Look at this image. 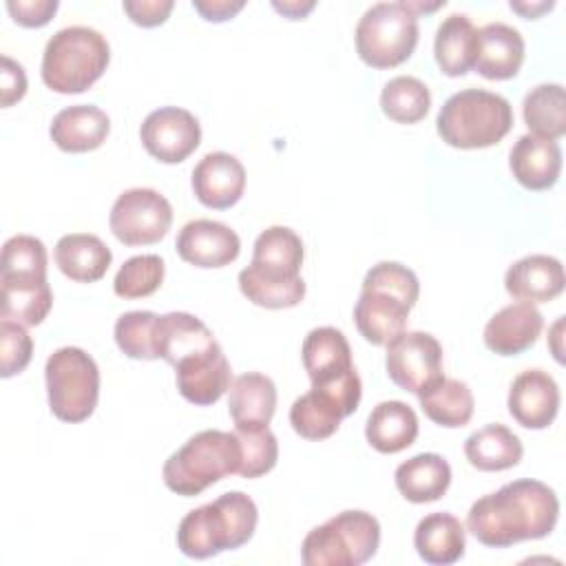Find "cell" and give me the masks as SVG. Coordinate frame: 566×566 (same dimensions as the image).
Masks as SVG:
<instances>
[{"mask_svg": "<svg viewBox=\"0 0 566 566\" xmlns=\"http://www.w3.org/2000/svg\"><path fill=\"white\" fill-rule=\"evenodd\" d=\"M51 413L64 422L86 420L99 398L97 363L80 347L55 349L44 365Z\"/></svg>", "mask_w": 566, "mask_h": 566, "instance_id": "cell-10", "label": "cell"}, {"mask_svg": "<svg viewBox=\"0 0 566 566\" xmlns=\"http://www.w3.org/2000/svg\"><path fill=\"white\" fill-rule=\"evenodd\" d=\"M228 411L234 427L270 424L276 411V387L272 378L259 371L237 376L230 385Z\"/></svg>", "mask_w": 566, "mask_h": 566, "instance_id": "cell-30", "label": "cell"}, {"mask_svg": "<svg viewBox=\"0 0 566 566\" xmlns=\"http://www.w3.org/2000/svg\"><path fill=\"white\" fill-rule=\"evenodd\" d=\"M387 376L405 391L420 394L442 374V345L429 332H402L387 343Z\"/></svg>", "mask_w": 566, "mask_h": 566, "instance_id": "cell-13", "label": "cell"}, {"mask_svg": "<svg viewBox=\"0 0 566 566\" xmlns=\"http://www.w3.org/2000/svg\"><path fill=\"white\" fill-rule=\"evenodd\" d=\"M396 489L413 504L440 500L451 484V467L438 453H418L398 464Z\"/></svg>", "mask_w": 566, "mask_h": 566, "instance_id": "cell-29", "label": "cell"}, {"mask_svg": "<svg viewBox=\"0 0 566 566\" xmlns=\"http://www.w3.org/2000/svg\"><path fill=\"white\" fill-rule=\"evenodd\" d=\"M420 283L413 270L398 261L371 265L363 279L360 296L354 305V323L371 345H387L405 332L409 310L416 305Z\"/></svg>", "mask_w": 566, "mask_h": 566, "instance_id": "cell-3", "label": "cell"}, {"mask_svg": "<svg viewBox=\"0 0 566 566\" xmlns=\"http://www.w3.org/2000/svg\"><path fill=\"white\" fill-rule=\"evenodd\" d=\"M234 436L241 449L239 475L259 478L274 469L279 460V442L268 424L254 427H234Z\"/></svg>", "mask_w": 566, "mask_h": 566, "instance_id": "cell-38", "label": "cell"}, {"mask_svg": "<svg viewBox=\"0 0 566 566\" xmlns=\"http://www.w3.org/2000/svg\"><path fill=\"white\" fill-rule=\"evenodd\" d=\"M139 139L150 157L164 164H179L190 157L201 142L199 119L179 106H161L146 115Z\"/></svg>", "mask_w": 566, "mask_h": 566, "instance_id": "cell-14", "label": "cell"}, {"mask_svg": "<svg viewBox=\"0 0 566 566\" xmlns=\"http://www.w3.org/2000/svg\"><path fill=\"white\" fill-rule=\"evenodd\" d=\"M509 413L526 429H546L559 411V387L544 369L517 374L509 389Z\"/></svg>", "mask_w": 566, "mask_h": 566, "instance_id": "cell-17", "label": "cell"}, {"mask_svg": "<svg viewBox=\"0 0 566 566\" xmlns=\"http://www.w3.org/2000/svg\"><path fill=\"white\" fill-rule=\"evenodd\" d=\"M108 130L111 119L99 106L75 104L53 117L49 135L64 153H88L106 142Z\"/></svg>", "mask_w": 566, "mask_h": 566, "instance_id": "cell-23", "label": "cell"}, {"mask_svg": "<svg viewBox=\"0 0 566 566\" xmlns=\"http://www.w3.org/2000/svg\"><path fill=\"white\" fill-rule=\"evenodd\" d=\"M124 11L139 27H157L168 20L172 0H126Z\"/></svg>", "mask_w": 566, "mask_h": 566, "instance_id": "cell-44", "label": "cell"}, {"mask_svg": "<svg viewBox=\"0 0 566 566\" xmlns=\"http://www.w3.org/2000/svg\"><path fill=\"white\" fill-rule=\"evenodd\" d=\"M478 49V29L464 13L447 15L433 40V55L440 71L449 77H462L473 69Z\"/></svg>", "mask_w": 566, "mask_h": 566, "instance_id": "cell-31", "label": "cell"}, {"mask_svg": "<svg viewBox=\"0 0 566 566\" xmlns=\"http://www.w3.org/2000/svg\"><path fill=\"white\" fill-rule=\"evenodd\" d=\"M409 7V11H413L416 15L422 13V11H436L440 7H444V0H438V2H431V4H424V2H405Z\"/></svg>", "mask_w": 566, "mask_h": 566, "instance_id": "cell-48", "label": "cell"}, {"mask_svg": "<svg viewBox=\"0 0 566 566\" xmlns=\"http://www.w3.org/2000/svg\"><path fill=\"white\" fill-rule=\"evenodd\" d=\"M33 354V340L24 325L2 318L0 321V376L11 378L27 369Z\"/></svg>", "mask_w": 566, "mask_h": 566, "instance_id": "cell-41", "label": "cell"}, {"mask_svg": "<svg viewBox=\"0 0 566 566\" xmlns=\"http://www.w3.org/2000/svg\"><path fill=\"white\" fill-rule=\"evenodd\" d=\"M544 329V316L533 303H511L484 327V345L500 356H517L533 347Z\"/></svg>", "mask_w": 566, "mask_h": 566, "instance_id": "cell-19", "label": "cell"}, {"mask_svg": "<svg viewBox=\"0 0 566 566\" xmlns=\"http://www.w3.org/2000/svg\"><path fill=\"white\" fill-rule=\"evenodd\" d=\"M272 7L279 13H283L285 18H290V20H301V18H305L314 9V2L312 0H307V2H301V0H283V2H279V0H274Z\"/></svg>", "mask_w": 566, "mask_h": 566, "instance_id": "cell-46", "label": "cell"}, {"mask_svg": "<svg viewBox=\"0 0 566 566\" xmlns=\"http://www.w3.org/2000/svg\"><path fill=\"white\" fill-rule=\"evenodd\" d=\"M382 113L398 124H416L431 108V93L424 82L413 75L391 77L380 93Z\"/></svg>", "mask_w": 566, "mask_h": 566, "instance_id": "cell-36", "label": "cell"}, {"mask_svg": "<svg viewBox=\"0 0 566 566\" xmlns=\"http://www.w3.org/2000/svg\"><path fill=\"white\" fill-rule=\"evenodd\" d=\"M524 62L522 33L504 22H489L478 29L473 69L486 80H511Z\"/></svg>", "mask_w": 566, "mask_h": 566, "instance_id": "cell-21", "label": "cell"}, {"mask_svg": "<svg viewBox=\"0 0 566 566\" xmlns=\"http://www.w3.org/2000/svg\"><path fill=\"white\" fill-rule=\"evenodd\" d=\"M113 261L108 245L88 232L64 234L55 243V263L64 276L77 283L99 281Z\"/></svg>", "mask_w": 566, "mask_h": 566, "instance_id": "cell-27", "label": "cell"}, {"mask_svg": "<svg viewBox=\"0 0 566 566\" xmlns=\"http://www.w3.org/2000/svg\"><path fill=\"white\" fill-rule=\"evenodd\" d=\"M164 261L157 254H137L122 263L113 290L119 298H144L159 290L164 281Z\"/></svg>", "mask_w": 566, "mask_h": 566, "instance_id": "cell-39", "label": "cell"}, {"mask_svg": "<svg viewBox=\"0 0 566 566\" xmlns=\"http://www.w3.org/2000/svg\"><path fill=\"white\" fill-rule=\"evenodd\" d=\"M378 544L380 524L371 513L343 511L305 535L301 559L305 566H360L376 555Z\"/></svg>", "mask_w": 566, "mask_h": 566, "instance_id": "cell-8", "label": "cell"}, {"mask_svg": "<svg viewBox=\"0 0 566 566\" xmlns=\"http://www.w3.org/2000/svg\"><path fill=\"white\" fill-rule=\"evenodd\" d=\"M413 546L420 559L431 566L455 564L458 559H462L467 548L464 524L447 511L429 513L416 526Z\"/></svg>", "mask_w": 566, "mask_h": 566, "instance_id": "cell-26", "label": "cell"}, {"mask_svg": "<svg viewBox=\"0 0 566 566\" xmlns=\"http://www.w3.org/2000/svg\"><path fill=\"white\" fill-rule=\"evenodd\" d=\"M155 356L168 365H177L181 358L203 352L217 343L208 325L188 312H168L155 321Z\"/></svg>", "mask_w": 566, "mask_h": 566, "instance_id": "cell-24", "label": "cell"}, {"mask_svg": "<svg viewBox=\"0 0 566 566\" xmlns=\"http://www.w3.org/2000/svg\"><path fill=\"white\" fill-rule=\"evenodd\" d=\"M301 356L312 385L336 380L356 369L352 360V347L345 334L329 325L314 327L305 336Z\"/></svg>", "mask_w": 566, "mask_h": 566, "instance_id": "cell-25", "label": "cell"}, {"mask_svg": "<svg viewBox=\"0 0 566 566\" xmlns=\"http://www.w3.org/2000/svg\"><path fill=\"white\" fill-rule=\"evenodd\" d=\"M57 0H9L7 11L22 27H44L57 11Z\"/></svg>", "mask_w": 566, "mask_h": 566, "instance_id": "cell-42", "label": "cell"}, {"mask_svg": "<svg viewBox=\"0 0 566 566\" xmlns=\"http://www.w3.org/2000/svg\"><path fill=\"white\" fill-rule=\"evenodd\" d=\"M365 438L378 453H398L418 438V416L402 400H382L367 418Z\"/></svg>", "mask_w": 566, "mask_h": 566, "instance_id": "cell-28", "label": "cell"}, {"mask_svg": "<svg viewBox=\"0 0 566 566\" xmlns=\"http://www.w3.org/2000/svg\"><path fill=\"white\" fill-rule=\"evenodd\" d=\"M513 128L511 102L484 88L453 93L436 117V130L444 144L462 150L489 148Z\"/></svg>", "mask_w": 566, "mask_h": 566, "instance_id": "cell-5", "label": "cell"}, {"mask_svg": "<svg viewBox=\"0 0 566 566\" xmlns=\"http://www.w3.org/2000/svg\"><path fill=\"white\" fill-rule=\"evenodd\" d=\"M420 409L424 416L447 429L464 427L473 416V391L464 380L440 378L431 387L418 394Z\"/></svg>", "mask_w": 566, "mask_h": 566, "instance_id": "cell-34", "label": "cell"}, {"mask_svg": "<svg viewBox=\"0 0 566 566\" xmlns=\"http://www.w3.org/2000/svg\"><path fill=\"white\" fill-rule=\"evenodd\" d=\"M303 241L287 226L265 228L252 248V261L239 272L241 294L259 307L285 310L305 296L301 279Z\"/></svg>", "mask_w": 566, "mask_h": 566, "instance_id": "cell-2", "label": "cell"}, {"mask_svg": "<svg viewBox=\"0 0 566 566\" xmlns=\"http://www.w3.org/2000/svg\"><path fill=\"white\" fill-rule=\"evenodd\" d=\"M241 449L234 431L203 429L190 436L161 469L164 484L184 497L199 495L221 478L237 473Z\"/></svg>", "mask_w": 566, "mask_h": 566, "instance_id": "cell-7", "label": "cell"}, {"mask_svg": "<svg viewBox=\"0 0 566 566\" xmlns=\"http://www.w3.org/2000/svg\"><path fill=\"white\" fill-rule=\"evenodd\" d=\"M559 515L555 491L539 480H513L478 497L467 513L469 533L489 548H509L546 537Z\"/></svg>", "mask_w": 566, "mask_h": 566, "instance_id": "cell-1", "label": "cell"}, {"mask_svg": "<svg viewBox=\"0 0 566 566\" xmlns=\"http://www.w3.org/2000/svg\"><path fill=\"white\" fill-rule=\"evenodd\" d=\"M175 378L179 394L188 402L197 407H208L214 405L230 389L232 369L221 345L214 343L203 352L181 358L175 365Z\"/></svg>", "mask_w": 566, "mask_h": 566, "instance_id": "cell-15", "label": "cell"}, {"mask_svg": "<svg viewBox=\"0 0 566 566\" xmlns=\"http://www.w3.org/2000/svg\"><path fill=\"white\" fill-rule=\"evenodd\" d=\"M159 314L133 310L115 321V343L128 358L155 360V321Z\"/></svg>", "mask_w": 566, "mask_h": 566, "instance_id": "cell-40", "label": "cell"}, {"mask_svg": "<svg viewBox=\"0 0 566 566\" xmlns=\"http://www.w3.org/2000/svg\"><path fill=\"white\" fill-rule=\"evenodd\" d=\"M195 11L208 22H226L234 18L245 2L243 0H192Z\"/></svg>", "mask_w": 566, "mask_h": 566, "instance_id": "cell-45", "label": "cell"}, {"mask_svg": "<svg viewBox=\"0 0 566 566\" xmlns=\"http://www.w3.org/2000/svg\"><path fill=\"white\" fill-rule=\"evenodd\" d=\"M190 184L199 203L206 208L226 210L234 206L245 190V168L230 153H208L195 166Z\"/></svg>", "mask_w": 566, "mask_h": 566, "instance_id": "cell-18", "label": "cell"}, {"mask_svg": "<svg viewBox=\"0 0 566 566\" xmlns=\"http://www.w3.org/2000/svg\"><path fill=\"white\" fill-rule=\"evenodd\" d=\"M363 382L356 369L343 378L312 385L290 407V424L305 440H325L336 433L340 420L358 409Z\"/></svg>", "mask_w": 566, "mask_h": 566, "instance_id": "cell-11", "label": "cell"}, {"mask_svg": "<svg viewBox=\"0 0 566 566\" xmlns=\"http://www.w3.org/2000/svg\"><path fill=\"white\" fill-rule=\"evenodd\" d=\"M418 15L405 2H376L356 24V51L374 69H394L411 57L418 44Z\"/></svg>", "mask_w": 566, "mask_h": 566, "instance_id": "cell-9", "label": "cell"}, {"mask_svg": "<svg viewBox=\"0 0 566 566\" xmlns=\"http://www.w3.org/2000/svg\"><path fill=\"white\" fill-rule=\"evenodd\" d=\"M562 325H564V316H559L557 318V323H555V327H553V336H555V345H553V354H555V358L562 363V349L557 347V340H559V329H562Z\"/></svg>", "mask_w": 566, "mask_h": 566, "instance_id": "cell-49", "label": "cell"}, {"mask_svg": "<svg viewBox=\"0 0 566 566\" xmlns=\"http://www.w3.org/2000/svg\"><path fill=\"white\" fill-rule=\"evenodd\" d=\"M564 265L559 259L548 254H528L504 274L506 292L524 303H548L564 292Z\"/></svg>", "mask_w": 566, "mask_h": 566, "instance_id": "cell-20", "label": "cell"}, {"mask_svg": "<svg viewBox=\"0 0 566 566\" xmlns=\"http://www.w3.org/2000/svg\"><path fill=\"white\" fill-rule=\"evenodd\" d=\"M46 248L38 237L15 234L2 245L0 279H46Z\"/></svg>", "mask_w": 566, "mask_h": 566, "instance_id": "cell-37", "label": "cell"}, {"mask_svg": "<svg viewBox=\"0 0 566 566\" xmlns=\"http://www.w3.org/2000/svg\"><path fill=\"white\" fill-rule=\"evenodd\" d=\"M553 7H555V2H546V0H542V2H513L511 0V9L528 20L539 18L544 11H551Z\"/></svg>", "mask_w": 566, "mask_h": 566, "instance_id": "cell-47", "label": "cell"}, {"mask_svg": "<svg viewBox=\"0 0 566 566\" xmlns=\"http://www.w3.org/2000/svg\"><path fill=\"white\" fill-rule=\"evenodd\" d=\"M2 62V69H0V104L4 108L13 106L15 102H20L27 93V73L22 69L20 62L11 60L9 55H2L0 57Z\"/></svg>", "mask_w": 566, "mask_h": 566, "instance_id": "cell-43", "label": "cell"}, {"mask_svg": "<svg viewBox=\"0 0 566 566\" xmlns=\"http://www.w3.org/2000/svg\"><path fill=\"white\" fill-rule=\"evenodd\" d=\"M256 522L259 511L254 500L241 491H228L181 517L177 546L186 557L208 559L248 544Z\"/></svg>", "mask_w": 566, "mask_h": 566, "instance_id": "cell-4", "label": "cell"}, {"mask_svg": "<svg viewBox=\"0 0 566 566\" xmlns=\"http://www.w3.org/2000/svg\"><path fill=\"white\" fill-rule=\"evenodd\" d=\"M177 254L197 268H223L232 263L241 252L239 234L212 219L188 221L175 241Z\"/></svg>", "mask_w": 566, "mask_h": 566, "instance_id": "cell-16", "label": "cell"}, {"mask_svg": "<svg viewBox=\"0 0 566 566\" xmlns=\"http://www.w3.org/2000/svg\"><path fill=\"white\" fill-rule=\"evenodd\" d=\"M53 305L46 279H0V314L24 327L40 325Z\"/></svg>", "mask_w": 566, "mask_h": 566, "instance_id": "cell-33", "label": "cell"}, {"mask_svg": "<svg viewBox=\"0 0 566 566\" xmlns=\"http://www.w3.org/2000/svg\"><path fill=\"white\" fill-rule=\"evenodd\" d=\"M111 46L106 38L82 24L55 31L42 53V82L62 95L82 93L106 71Z\"/></svg>", "mask_w": 566, "mask_h": 566, "instance_id": "cell-6", "label": "cell"}, {"mask_svg": "<svg viewBox=\"0 0 566 566\" xmlns=\"http://www.w3.org/2000/svg\"><path fill=\"white\" fill-rule=\"evenodd\" d=\"M509 168L524 188L548 190L557 184L562 172V148L553 139L531 133L522 135L509 153Z\"/></svg>", "mask_w": 566, "mask_h": 566, "instance_id": "cell-22", "label": "cell"}, {"mask_svg": "<svg viewBox=\"0 0 566 566\" xmlns=\"http://www.w3.org/2000/svg\"><path fill=\"white\" fill-rule=\"evenodd\" d=\"M522 440L500 422L473 431L464 440V455L478 471H504L522 460Z\"/></svg>", "mask_w": 566, "mask_h": 566, "instance_id": "cell-32", "label": "cell"}, {"mask_svg": "<svg viewBox=\"0 0 566 566\" xmlns=\"http://www.w3.org/2000/svg\"><path fill=\"white\" fill-rule=\"evenodd\" d=\"M108 226L124 245H153L170 230L172 206L153 188H128L115 199Z\"/></svg>", "mask_w": 566, "mask_h": 566, "instance_id": "cell-12", "label": "cell"}, {"mask_svg": "<svg viewBox=\"0 0 566 566\" xmlns=\"http://www.w3.org/2000/svg\"><path fill=\"white\" fill-rule=\"evenodd\" d=\"M524 122L531 135L559 139L566 135V93L562 84H537L524 95Z\"/></svg>", "mask_w": 566, "mask_h": 566, "instance_id": "cell-35", "label": "cell"}]
</instances>
